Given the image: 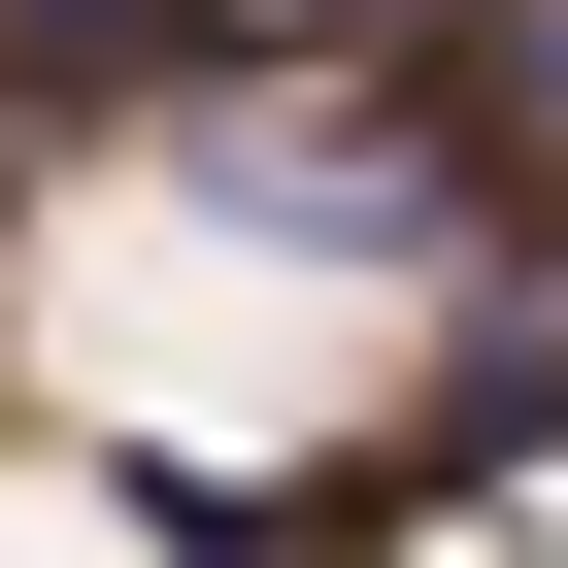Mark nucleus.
<instances>
[{
    "label": "nucleus",
    "mask_w": 568,
    "mask_h": 568,
    "mask_svg": "<svg viewBox=\"0 0 568 568\" xmlns=\"http://www.w3.org/2000/svg\"><path fill=\"white\" fill-rule=\"evenodd\" d=\"M267 267H468V168L402 134V68H201V101H134Z\"/></svg>",
    "instance_id": "nucleus-1"
},
{
    "label": "nucleus",
    "mask_w": 568,
    "mask_h": 568,
    "mask_svg": "<svg viewBox=\"0 0 568 568\" xmlns=\"http://www.w3.org/2000/svg\"><path fill=\"white\" fill-rule=\"evenodd\" d=\"M435 468H568V234H468V335H435Z\"/></svg>",
    "instance_id": "nucleus-3"
},
{
    "label": "nucleus",
    "mask_w": 568,
    "mask_h": 568,
    "mask_svg": "<svg viewBox=\"0 0 568 568\" xmlns=\"http://www.w3.org/2000/svg\"><path fill=\"white\" fill-rule=\"evenodd\" d=\"M402 134L468 168V234H568V0H435V68H402Z\"/></svg>",
    "instance_id": "nucleus-2"
}]
</instances>
